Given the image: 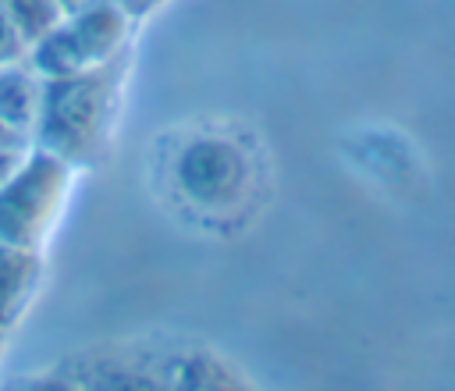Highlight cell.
<instances>
[{"label": "cell", "instance_id": "ba28073f", "mask_svg": "<svg viewBox=\"0 0 455 391\" xmlns=\"http://www.w3.org/2000/svg\"><path fill=\"white\" fill-rule=\"evenodd\" d=\"M174 391H259V387L213 348H181L174 370Z\"/></svg>", "mask_w": 455, "mask_h": 391}, {"label": "cell", "instance_id": "3957f363", "mask_svg": "<svg viewBox=\"0 0 455 391\" xmlns=\"http://www.w3.org/2000/svg\"><path fill=\"white\" fill-rule=\"evenodd\" d=\"M71 164L28 142L0 178V242L39 252L71 196Z\"/></svg>", "mask_w": 455, "mask_h": 391}, {"label": "cell", "instance_id": "9a60e30c", "mask_svg": "<svg viewBox=\"0 0 455 391\" xmlns=\"http://www.w3.org/2000/svg\"><path fill=\"white\" fill-rule=\"evenodd\" d=\"M0 341H4V334H0Z\"/></svg>", "mask_w": 455, "mask_h": 391}, {"label": "cell", "instance_id": "8992f818", "mask_svg": "<svg viewBox=\"0 0 455 391\" xmlns=\"http://www.w3.org/2000/svg\"><path fill=\"white\" fill-rule=\"evenodd\" d=\"M43 100V75L32 68L28 53L21 60L0 64V128L21 142L32 139Z\"/></svg>", "mask_w": 455, "mask_h": 391}, {"label": "cell", "instance_id": "6da1fadb", "mask_svg": "<svg viewBox=\"0 0 455 391\" xmlns=\"http://www.w3.org/2000/svg\"><path fill=\"white\" fill-rule=\"evenodd\" d=\"M124 78H128V50L100 68L43 78L39 117L28 142L60 156L75 171L92 167L114 132Z\"/></svg>", "mask_w": 455, "mask_h": 391}, {"label": "cell", "instance_id": "5bb4252c", "mask_svg": "<svg viewBox=\"0 0 455 391\" xmlns=\"http://www.w3.org/2000/svg\"><path fill=\"white\" fill-rule=\"evenodd\" d=\"M0 142H21V139H14V135H7V132L0 128Z\"/></svg>", "mask_w": 455, "mask_h": 391}, {"label": "cell", "instance_id": "4fadbf2b", "mask_svg": "<svg viewBox=\"0 0 455 391\" xmlns=\"http://www.w3.org/2000/svg\"><path fill=\"white\" fill-rule=\"evenodd\" d=\"M89 4H100V0H53L57 14H71V11H82V7H89Z\"/></svg>", "mask_w": 455, "mask_h": 391}, {"label": "cell", "instance_id": "9c48e42d", "mask_svg": "<svg viewBox=\"0 0 455 391\" xmlns=\"http://www.w3.org/2000/svg\"><path fill=\"white\" fill-rule=\"evenodd\" d=\"M0 11L18 25V32L25 36L28 46L60 18L53 0H0Z\"/></svg>", "mask_w": 455, "mask_h": 391}, {"label": "cell", "instance_id": "5b68a950", "mask_svg": "<svg viewBox=\"0 0 455 391\" xmlns=\"http://www.w3.org/2000/svg\"><path fill=\"white\" fill-rule=\"evenodd\" d=\"M181 352L153 345H92L64 359L60 370L78 391H174Z\"/></svg>", "mask_w": 455, "mask_h": 391}, {"label": "cell", "instance_id": "8fae6325", "mask_svg": "<svg viewBox=\"0 0 455 391\" xmlns=\"http://www.w3.org/2000/svg\"><path fill=\"white\" fill-rule=\"evenodd\" d=\"M25 53H28L25 36H21L18 25L0 11V64H7V60H21Z\"/></svg>", "mask_w": 455, "mask_h": 391}, {"label": "cell", "instance_id": "7c38bea8", "mask_svg": "<svg viewBox=\"0 0 455 391\" xmlns=\"http://www.w3.org/2000/svg\"><path fill=\"white\" fill-rule=\"evenodd\" d=\"M117 4L128 11V18H132V21H146V18H149V14H156L167 0H117Z\"/></svg>", "mask_w": 455, "mask_h": 391}, {"label": "cell", "instance_id": "277c9868", "mask_svg": "<svg viewBox=\"0 0 455 391\" xmlns=\"http://www.w3.org/2000/svg\"><path fill=\"white\" fill-rule=\"evenodd\" d=\"M132 18L117 0H100L82 11L60 14L32 46L28 60L43 78H60L75 71L100 68L128 50Z\"/></svg>", "mask_w": 455, "mask_h": 391}, {"label": "cell", "instance_id": "30bf717a", "mask_svg": "<svg viewBox=\"0 0 455 391\" xmlns=\"http://www.w3.org/2000/svg\"><path fill=\"white\" fill-rule=\"evenodd\" d=\"M7 391H78V387H75V380L60 366H53V370H39V373L18 377Z\"/></svg>", "mask_w": 455, "mask_h": 391}, {"label": "cell", "instance_id": "52a82bcc", "mask_svg": "<svg viewBox=\"0 0 455 391\" xmlns=\"http://www.w3.org/2000/svg\"><path fill=\"white\" fill-rule=\"evenodd\" d=\"M39 252L0 242V334H7L28 309L39 288Z\"/></svg>", "mask_w": 455, "mask_h": 391}, {"label": "cell", "instance_id": "7a4b0ae2", "mask_svg": "<svg viewBox=\"0 0 455 391\" xmlns=\"http://www.w3.org/2000/svg\"><path fill=\"white\" fill-rule=\"evenodd\" d=\"M167 178L181 206H188L199 220L220 224L242 213L256 188V164L252 153L228 132H188L171 160Z\"/></svg>", "mask_w": 455, "mask_h": 391}]
</instances>
